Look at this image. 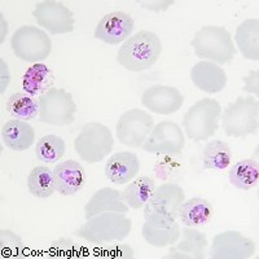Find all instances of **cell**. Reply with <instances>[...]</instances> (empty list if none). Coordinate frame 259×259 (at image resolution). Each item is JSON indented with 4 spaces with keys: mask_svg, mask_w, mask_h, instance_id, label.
<instances>
[{
    "mask_svg": "<svg viewBox=\"0 0 259 259\" xmlns=\"http://www.w3.org/2000/svg\"><path fill=\"white\" fill-rule=\"evenodd\" d=\"M162 52L161 39L152 31H139L122 43L117 53V61L128 71L150 69Z\"/></svg>",
    "mask_w": 259,
    "mask_h": 259,
    "instance_id": "6da1fadb",
    "label": "cell"
},
{
    "mask_svg": "<svg viewBox=\"0 0 259 259\" xmlns=\"http://www.w3.org/2000/svg\"><path fill=\"white\" fill-rule=\"evenodd\" d=\"M184 200L186 193L179 184L163 183L154 189L143 207L145 223L157 228L172 226L179 218V207Z\"/></svg>",
    "mask_w": 259,
    "mask_h": 259,
    "instance_id": "7a4b0ae2",
    "label": "cell"
},
{
    "mask_svg": "<svg viewBox=\"0 0 259 259\" xmlns=\"http://www.w3.org/2000/svg\"><path fill=\"white\" fill-rule=\"evenodd\" d=\"M133 230V222L123 212H103L87 219L75 235L92 244L123 241Z\"/></svg>",
    "mask_w": 259,
    "mask_h": 259,
    "instance_id": "3957f363",
    "label": "cell"
},
{
    "mask_svg": "<svg viewBox=\"0 0 259 259\" xmlns=\"http://www.w3.org/2000/svg\"><path fill=\"white\" fill-rule=\"evenodd\" d=\"M191 46L201 60L227 64L236 56L232 35L222 26H203L194 34Z\"/></svg>",
    "mask_w": 259,
    "mask_h": 259,
    "instance_id": "277c9868",
    "label": "cell"
},
{
    "mask_svg": "<svg viewBox=\"0 0 259 259\" xmlns=\"http://www.w3.org/2000/svg\"><path fill=\"white\" fill-rule=\"evenodd\" d=\"M222 106L214 99L205 97L187 110L183 118V128L193 142H205L217 134Z\"/></svg>",
    "mask_w": 259,
    "mask_h": 259,
    "instance_id": "5b68a950",
    "label": "cell"
},
{
    "mask_svg": "<svg viewBox=\"0 0 259 259\" xmlns=\"http://www.w3.org/2000/svg\"><path fill=\"white\" fill-rule=\"evenodd\" d=\"M223 130L231 138H245L259 127V101L253 96H239L226 106L222 114Z\"/></svg>",
    "mask_w": 259,
    "mask_h": 259,
    "instance_id": "8992f818",
    "label": "cell"
},
{
    "mask_svg": "<svg viewBox=\"0 0 259 259\" xmlns=\"http://www.w3.org/2000/svg\"><path fill=\"white\" fill-rule=\"evenodd\" d=\"M114 138L109 127L99 122H89L74 140V150L82 161L94 165L109 156Z\"/></svg>",
    "mask_w": 259,
    "mask_h": 259,
    "instance_id": "52a82bcc",
    "label": "cell"
},
{
    "mask_svg": "<svg viewBox=\"0 0 259 259\" xmlns=\"http://www.w3.org/2000/svg\"><path fill=\"white\" fill-rule=\"evenodd\" d=\"M11 47L16 57L30 64H40L51 55L52 41L43 29L21 26L11 39Z\"/></svg>",
    "mask_w": 259,
    "mask_h": 259,
    "instance_id": "ba28073f",
    "label": "cell"
},
{
    "mask_svg": "<svg viewBox=\"0 0 259 259\" xmlns=\"http://www.w3.org/2000/svg\"><path fill=\"white\" fill-rule=\"evenodd\" d=\"M39 121L52 126H68L75 119L78 108L73 95L64 89H51L39 96Z\"/></svg>",
    "mask_w": 259,
    "mask_h": 259,
    "instance_id": "9c48e42d",
    "label": "cell"
},
{
    "mask_svg": "<svg viewBox=\"0 0 259 259\" xmlns=\"http://www.w3.org/2000/svg\"><path fill=\"white\" fill-rule=\"evenodd\" d=\"M154 127L153 117L143 109H130L117 122V138L130 148H142Z\"/></svg>",
    "mask_w": 259,
    "mask_h": 259,
    "instance_id": "30bf717a",
    "label": "cell"
},
{
    "mask_svg": "<svg viewBox=\"0 0 259 259\" xmlns=\"http://www.w3.org/2000/svg\"><path fill=\"white\" fill-rule=\"evenodd\" d=\"M186 147V136L182 127L172 121H162L154 124L143 149L150 154L178 156Z\"/></svg>",
    "mask_w": 259,
    "mask_h": 259,
    "instance_id": "8fae6325",
    "label": "cell"
},
{
    "mask_svg": "<svg viewBox=\"0 0 259 259\" xmlns=\"http://www.w3.org/2000/svg\"><path fill=\"white\" fill-rule=\"evenodd\" d=\"M32 16L38 26L52 35L68 34L74 30V13L61 2L46 0L36 3Z\"/></svg>",
    "mask_w": 259,
    "mask_h": 259,
    "instance_id": "7c38bea8",
    "label": "cell"
},
{
    "mask_svg": "<svg viewBox=\"0 0 259 259\" xmlns=\"http://www.w3.org/2000/svg\"><path fill=\"white\" fill-rule=\"evenodd\" d=\"M256 245L239 231H226L214 236L210 258L212 259H247L255 253Z\"/></svg>",
    "mask_w": 259,
    "mask_h": 259,
    "instance_id": "4fadbf2b",
    "label": "cell"
},
{
    "mask_svg": "<svg viewBox=\"0 0 259 259\" xmlns=\"http://www.w3.org/2000/svg\"><path fill=\"white\" fill-rule=\"evenodd\" d=\"M184 97L175 87L163 84L150 85L143 92L142 105L152 113L170 115L182 109Z\"/></svg>",
    "mask_w": 259,
    "mask_h": 259,
    "instance_id": "5bb4252c",
    "label": "cell"
},
{
    "mask_svg": "<svg viewBox=\"0 0 259 259\" xmlns=\"http://www.w3.org/2000/svg\"><path fill=\"white\" fill-rule=\"evenodd\" d=\"M134 30V18L128 13L115 11L104 16L96 29L95 38L106 45H119L131 36Z\"/></svg>",
    "mask_w": 259,
    "mask_h": 259,
    "instance_id": "9a60e30c",
    "label": "cell"
},
{
    "mask_svg": "<svg viewBox=\"0 0 259 259\" xmlns=\"http://www.w3.org/2000/svg\"><path fill=\"white\" fill-rule=\"evenodd\" d=\"M53 177L56 191L66 197L77 194L87 182L84 167L74 159L59 162L53 168Z\"/></svg>",
    "mask_w": 259,
    "mask_h": 259,
    "instance_id": "2e32d148",
    "label": "cell"
},
{
    "mask_svg": "<svg viewBox=\"0 0 259 259\" xmlns=\"http://www.w3.org/2000/svg\"><path fill=\"white\" fill-rule=\"evenodd\" d=\"M209 241L205 233L194 227H184L182 230V240L171 245L167 258L172 259H203L206 254Z\"/></svg>",
    "mask_w": 259,
    "mask_h": 259,
    "instance_id": "e0dca14e",
    "label": "cell"
},
{
    "mask_svg": "<svg viewBox=\"0 0 259 259\" xmlns=\"http://www.w3.org/2000/svg\"><path fill=\"white\" fill-rule=\"evenodd\" d=\"M191 80L198 90L207 94H218L227 85V74L215 62L201 60L191 70Z\"/></svg>",
    "mask_w": 259,
    "mask_h": 259,
    "instance_id": "ac0fdd59",
    "label": "cell"
},
{
    "mask_svg": "<svg viewBox=\"0 0 259 259\" xmlns=\"http://www.w3.org/2000/svg\"><path fill=\"white\" fill-rule=\"evenodd\" d=\"M140 161L133 152H118L105 163V177L114 184H127L138 177Z\"/></svg>",
    "mask_w": 259,
    "mask_h": 259,
    "instance_id": "d6986e66",
    "label": "cell"
},
{
    "mask_svg": "<svg viewBox=\"0 0 259 259\" xmlns=\"http://www.w3.org/2000/svg\"><path fill=\"white\" fill-rule=\"evenodd\" d=\"M130 207L123 200V194L114 188H101L94 193L84 206L85 221L95 215L103 212H123L126 214Z\"/></svg>",
    "mask_w": 259,
    "mask_h": 259,
    "instance_id": "ffe728a7",
    "label": "cell"
},
{
    "mask_svg": "<svg viewBox=\"0 0 259 259\" xmlns=\"http://www.w3.org/2000/svg\"><path fill=\"white\" fill-rule=\"evenodd\" d=\"M2 140L11 150L24 152L35 142V130L25 121L9 119L2 127Z\"/></svg>",
    "mask_w": 259,
    "mask_h": 259,
    "instance_id": "44dd1931",
    "label": "cell"
},
{
    "mask_svg": "<svg viewBox=\"0 0 259 259\" xmlns=\"http://www.w3.org/2000/svg\"><path fill=\"white\" fill-rule=\"evenodd\" d=\"M236 46L242 57L250 61L259 60V20L249 18L245 20L235 34Z\"/></svg>",
    "mask_w": 259,
    "mask_h": 259,
    "instance_id": "7402d4cb",
    "label": "cell"
},
{
    "mask_svg": "<svg viewBox=\"0 0 259 259\" xmlns=\"http://www.w3.org/2000/svg\"><path fill=\"white\" fill-rule=\"evenodd\" d=\"M214 210L211 203L205 198L193 197L184 200L179 207V219L187 227H200L209 223Z\"/></svg>",
    "mask_w": 259,
    "mask_h": 259,
    "instance_id": "603a6c76",
    "label": "cell"
},
{
    "mask_svg": "<svg viewBox=\"0 0 259 259\" xmlns=\"http://www.w3.org/2000/svg\"><path fill=\"white\" fill-rule=\"evenodd\" d=\"M53 83L55 78L48 68L47 65L40 62V64H34L30 66L24 74V79H22V87L24 91L30 96H40L48 90L53 89Z\"/></svg>",
    "mask_w": 259,
    "mask_h": 259,
    "instance_id": "cb8c5ba5",
    "label": "cell"
},
{
    "mask_svg": "<svg viewBox=\"0 0 259 259\" xmlns=\"http://www.w3.org/2000/svg\"><path fill=\"white\" fill-rule=\"evenodd\" d=\"M230 183L235 188L241 191H249L258 186L259 182V165L255 159H242L237 162L231 168Z\"/></svg>",
    "mask_w": 259,
    "mask_h": 259,
    "instance_id": "d4e9b609",
    "label": "cell"
},
{
    "mask_svg": "<svg viewBox=\"0 0 259 259\" xmlns=\"http://www.w3.org/2000/svg\"><path fill=\"white\" fill-rule=\"evenodd\" d=\"M232 161V150L223 140H210L202 152L203 168L214 171L226 170Z\"/></svg>",
    "mask_w": 259,
    "mask_h": 259,
    "instance_id": "484cf974",
    "label": "cell"
},
{
    "mask_svg": "<svg viewBox=\"0 0 259 259\" xmlns=\"http://www.w3.org/2000/svg\"><path fill=\"white\" fill-rule=\"evenodd\" d=\"M154 189H156V186H154L153 179H150L149 177H140L130 182L122 194H123V200L127 206L138 210L145 206V203L153 194Z\"/></svg>",
    "mask_w": 259,
    "mask_h": 259,
    "instance_id": "4316f807",
    "label": "cell"
},
{
    "mask_svg": "<svg viewBox=\"0 0 259 259\" xmlns=\"http://www.w3.org/2000/svg\"><path fill=\"white\" fill-rule=\"evenodd\" d=\"M7 112L13 119L30 121L39 117V100L26 92H16L7 101Z\"/></svg>",
    "mask_w": 259,
    "mask_h": 259,
    "instance_id": "83f0119b",
    "label": "cell"
},
{
    "mask_svg": "<svg viewBox=\"0 0 259 259\" xmlns=\"http://www.w3.org/2000/svg\"><path fill=\"white\" fill-rule=\"evenodd\" d=\"M27 189L36 198H48L56 192L53 170L46 166H36L30 171Z\"/></svg>",
    "mask_w": 259,
    "mask_h": 259,
    "instance_id": "f1b7e54d",
    "label": "cell"
},
{
    "mask_svg": "<svg viewBox=\"0 0 259 259\" xmlns=\"http://www.w3.org/2000/svg\"><path fill=\"white\" fill-rule=\"evenodd\" d=\"M142 235L144 237L145 242L150 246L154 247H167L171 245L177 244L182 237V230H180L179 223H174L168 227H152L148 223L143 224Z\"/></svg>",
    "mask_w": 259,
    "mask_h": 259,
    "instance_id": "f546056e",
    "label": "cell"
},
{
    "mask_svg": "<svg viewBox=\"0 0 259 259\" xmlns=\"http://www.w3.org/2000/svg\"><path fill=\"white\" fill-rule=\"evenodd\" d=\"M66 144L64 139L57 135H46L36 143L35 156L45 163H56L64 157Z\"/></svg>",
    "mask_w": 259,
    "mask_h": 259,
    "instance_id": "4dcf8cb0",
    "label": "cell"
},
{
    "mask_svg": "<svg viewBox=\"0 0 259 259\" xmlns=\"http://www.w3.org/2000/svg\"><path fill=\"white\" fill-rule=\"evenodd\" d=\"M22 247V240L20 236L9 230H2V251L3 253H18V249Z\"/></svg>",
    "mask_w": 259,
    "mask_h": 259,
    "instance_id": "1f68e13d",
    "label": "cell"
},
{
    "mask_svg": "<svg viewBox=\"0 0 259 259\" xmlns=\"http://www.w3.org/2000/svg\"><path fill=\"white\" fill-rule=\"evenodd\" d=\"M174 0H150V2H138V4L143 8L152 11V12H163L166 9L170 8L171 6H174Z\"/></svg>",
    "mask_w": 259,
    "mask_h": 259,
    "instance_id": "d6a6232c",
    "label": "cell"
},
{
    "mask_svg": "<svg viewBox=\"0 0 259 259\" xmlns=\"http://www.w3.org/2000/svg\"><path fill=\"white\" fill-rule=\"evenodd\" d=\"M259 70H251L247 77L244 78V91L247 94H254L255 96L259 95Z\"/></svg>",
    "mask_w": 259,
    "mask_h": 259,
    "instance_id": "836d02e7",
    "label": "cell"
},
{
    "mask_svg": "<svg viewBox=\"0 0 259 259\" xmlns=\"http://www.w3.org/2000/svg\"><path fill=\"white\" fill-rule=\"evenodd\" d=\"M108 254L112 258H134V250L130 246L119 244L108 250Z\"/></svg>",
    "mask_w": 259,
    "mask_h": 259,
    "instance_id": "e575fe53",
    "label": "cell"
},
{
    "mask_svg": "<svg viewBox=\"0 0 259 259\" xmlns=\"http://www.w3.org/2000/svg\"><path fill=\"white\" fill-rule=\"evenodd\" d=\"M0 65H2V79H0V92L4 94L9 84V80H11V75H9V70H8V65L6 64L4 60L0 61Z\"/></svg>",
    "mask_w": 259,
    "mask_h": 259,
    "instance_id": "d590c367",
    "label": "cell"
},
{
    "mask_svg": "<svg viewBox=\"0 0 259 259\" xmlns=\"http://www.w3.org/2000/svg\"><path fill=\"white\" fill-rule=\"evenodd\" d=\"M7 32H8V25L4 21V18H2V43L4 41V36L7 35Z\"/></svg>",
    "mask_w": 259,
    "mask_h": 259,
    "instance_id": "8d00e7d4",
    "label": "cell"
}]
</instances>
